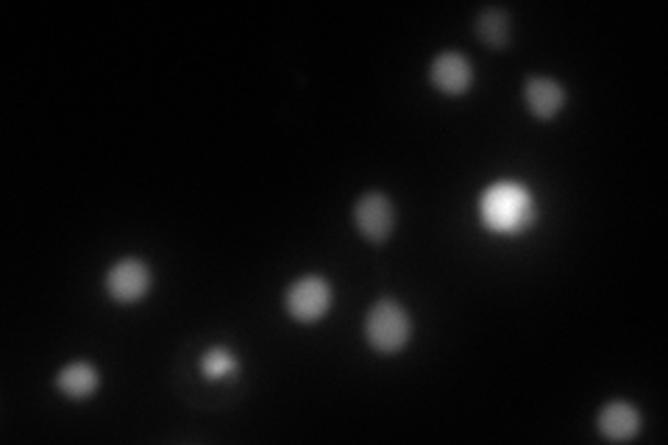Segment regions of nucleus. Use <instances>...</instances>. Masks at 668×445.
Wrapping results in <instances>:
<instances>
[{
  "instance_id": "0eeeda50",
  "label": "nucleus",
  "mask_w": 668,
  "mask_h": 445,
  "mask_svg": "<svg viewBox=\"0 0 668 445\" xmlns=\"http://www.w3.org/2000/svg\"><path fill=\"white\" fill-rule=\"evenodd\" d=\"M599 432L613 443H626L641 432V412L633 403L626 401H610L602 412H599Z\"/></svg>"
},
{
  "instance_id": "6e6552de",
  "label": "nucleus",
  "mask_w": 668,
  "mask_h": 445,
  "mask_svg": "<svg viewBox=\"0 0 668 445\" xmlns=\"http://www.w3.org/2000/svg\"><path fill=\"white\" fill-rule=\"evenodd\" d=\"M524 98L532 115L541 117V121H552V117L561 115V109L566 106V90H563V84H557L554 79H543V76L527 81Z\"/></svg>"
},
{
  "instance_id": "9b49d317",
  "label": "nucleus",
  "mask_w": 668,
  "mask_h": 445,
  "mask_svg": "<svg viewBox=\"0 0 668 445\" xmlns=\"http://www.w3.org/2000/svg\"><path fill=\"white\" fill-rule=\"evenodd\" d=\"M237 370H240V362H237V356L231 354L229 349H223V345L210 349L204 354V360H201V374L210 381L231 379V376H237Z\"/></svg>"
},
{
  "instance_id": "9d476101",
  "label": "nucleus",
  "mask_w": 668,
  "mask_h": 445,
  "mask_svg": "<svg viewBox=\"0 0 668 445\" xmlns=\"http://www.w3.org/2000/svg\"><path fill=\"white\" fill-rule=\"evenodd\" d=\"M476 34L490 48H507V43H510V14L505 9H485L476 18Z\"/></svg>"
},
{
  "instance_id": "f257e3e1",
  "label": "nucleus",
  "mask_w": 668,
  "mask_h": 445,
  "mask_svg": "<svg viewBox=\"0 0 668 445\" xmlns=\"http://www.w3.org/2000/svg\"><path fill=\"white\" fill-rule=\"evenodd\" d=\"M482 220L499 235H518L535 222V201L516 181H499L482 195Z\"/></svg>"
},
{
  "instance_id": "39448f33",
  "label": "nucleus",
  "mask_w": 668,
  "mask_h": 445,
  "mask_svg": "<svg viewBox=\"0 0 668 445\" xmlns=\"http://www.w3.org/2000/svg\"><path fill=\"white\" fill-rule=\"evenodd\" d=\"M109 295L121 304L139 301L151 289V271L143 259H123L106 276Z\"/></svg>"
},
{
  "instance_id": "20e7f679",
  "label": "nucleus",
  "mask_w": 668,
  "mask_h": 445,
  "mask_svg": "<svg viewBox=\"0 0 668 445\" xmlns=\"http://www.w3.org/2000/svg\"><path fill=\"white\" fill-rule=\"evenodd\" d=\"M331 307V287L320 276H304L287 289V312L302 323L320 320Z\"/></svg>"
},
{
  "instance_id": "f03ea898",
  "label": "nucleus",
  "mask_w": 668,
  "mask_h": 445,
  "mask_svg": "<svg viewBox=\"0 0 668 445\" xmlns=\"http://www.w3.org/2000/svg\"><path fill=\"white\" fill-rule=\"evenodd\" d=\"M410 315L396 298H380L365 318V338L380 354H396L410 340Z\"/></svg>"
},
{
  "instance_id": "1a4fd4ad",
  "label": "nucleus",
  "mask_w": 668,
  "mask_h": 445,
  "mask_svg": "<svg viewBox=\"0 0 668 445\" xmlns=\"http://www.w3.org/2000/svg\"><path fill=\"white\" fill-rule=\"evenodd\" d=\"M56 385L65 392L67 398H90L98 390V370L90 362H70L67 367H61L59 376H56Z\"/></svg>"
},
{
  "instance_id": "423d86ee",
  "label": "nucleus",
  "mask_w": 668,
  "mask_h": 445,
  "mask_svg": "<svg viewBox=\"0 0 668 445\" xmlns=\"http://www.w3.org/2000/svg\"><path fill=\"white\" fill-rule=\"evenodd\" d=\"M429 79H432L434 90L445 92V95H463L474 81V70L460 50H445L432 61Z\"/></svg>"
},
{
  "instance_id": "7ed1b4c3",
  "label": "nucleus",
  "mask_w": 668,
  "mask_h": 445,
  "mask_svg": "<svg viewBox=\"0 0 668 445\" xmlns=\"http://www.w3.org/2000/svg\"><path fill=\"white\" fill-rule=\"evenodd\" d=\"M354 222L367 242L382 246V242L393 235V229H396V209H393L387 195L367 193L356 201Z\"/></svg>"
}]
</instances>
